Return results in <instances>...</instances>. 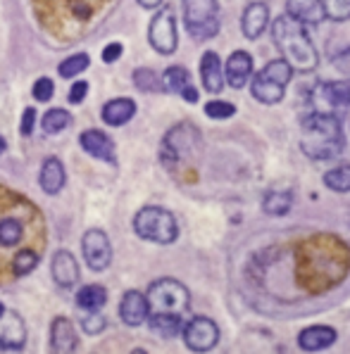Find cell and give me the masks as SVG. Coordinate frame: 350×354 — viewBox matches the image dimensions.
Segmentation results:
<instances>
[{
	"instance_id": "obj_1",
	"label": "cell",
	"mask_w": 350,
	"mask_h": 354,
	"mask_svg": "<svg viewBox=\"0 0 350 354\" xmlns=\"http://www.w3.org/2000/svg\"><path fill=\"white\" fill-rule=\"evenodd\" d=\"M346 148L341 119L336 114L315 112L303 119L300 127V150L310 160H333Z\"/></svg>"
},
{
	"instance_id": "obj_2",
	"label": "cell",
	"mask_w": 350,
	"mask_h": 354,
	"mask_svg": "<svg viewBox=\"0 0 350 354\" xmlns=\"http://www.w3.org/2000/svg\"><path fill=\"white\" fill-rule=\"evenodd\" d=\"M272 38H274L281 57L291 64L293 72H315L320 64V55H317L315 43L310 41L305 24L298 19L281 15L272 24Z\"/></svg>"
},
{
	"instance_id": "obj_3",
	"label": "cell",
	"mask_w": 350,
	"mask_h": 354,
	"mask_svg": "<svg viewBox=\"0 0 350 354\" xmlns=\"http://www.w3.org/2000/svg\"><path fill=\"white\" fill-rule=\"evenodd\" d=\"M291 76L293 69L286 59H272L258 76H253V86H250L253 97L258 102H265V105H277V102L283 100L286 86L291 84Z\"/></svg>"
},
{
	"instance_id": "obj_4",
	"label": "cell",
	"mask_w": 350,
	"mask_h": 354,
	"mask_svg": "<svg viewBox=\"0 0 350 354\" xmlns=\"http://www.w3.org/2000/svg\"><path fill=\"white\" fill-rule=\"evenodd\" d=\"M134 228L143 241L160 245L174 243L179 236L177 219H174L172 212L162 209V207H146V209H141L134 219Z\"/></svg>"
},
{
	"instance_id": "obj_5",
	"label": "cell",
	"mask_w": 350,
	"mask_h": 354,
	"mask_svg": "<svg viewBox=\"0 0 350 354\" xmlns=\"http://www.w3.org/2000/svg\"><path fill=\"white\" fill-rule=\"evenodd\" d=\"M184 19L191 36L207 41L220 31V5L217 0H184Z\"/></svg>"
},
{
	"instance_id": "obj_6",
	"label": "cell",
	"mask_w": 350,
	"mask_h": 354,
	"mask_svg": "<svg viewBox=\"0 0 350 354\" xmlns=\"http://www.w3.org/2000/svg\"><path fill=\"white\" fill-rule=\"evenodd\" d=\"M148 304L155 312H169V314H182L184 309H189L191 295L186 290L184 283L174 279H160L150 286L148 290Z\"/></svg>"
},
{
	"instance_id": "obj_7",
	"label": "cell",
	"mask_w": 350,
	"mask_h": 354,
	"mask_svg": "<svg viewBox=\"0 0 350 354\" xmlns=\"http://www.w3.org/2000/svg\"><path fill=\"white\" fill-rule=\"evenodd\" d=\"M310 105L322 114H341L350 105V81H324L317 84L310 95Z\"/></svg>"
},
{
	"instance_id": "obj_8",
	"label": "cell",
	"mask_w": 350,
	"mask_h": 354,
	"mask_svg": "<svg viewBox=\"0 0 350 354\" xmlns=\"http://www.w3.org/2000/svg\"><path fill=\"white\" fill-rule=\"evenodd\" d=\"M148 38L160 55H172L177 50V17H174L172 8H165L155 15V19L150 21V29H148Z\"/></svg>"
},
{
	"instance_id": "obj_9",
	"label": "cell",
	"mask_w": 350,
	"mask_h": 354,
	"mask_svg": "<svg viewBox=\"0 0 350 354\" xmlns=\"http://www.w3.org/2000/svg\"><path fill=\"white\" fill-rule=\"evenodd\" d=\"M184 342L193 352H210L220 342V328L212 319L195 317L184 326Z\"/></svg>"
},
{
	"instance_id": "obj_10",
	"label": "cell",
	"mask_w": 350,
	"mask_h": 354,
	"mask_svg": "<svg viewBox=\"0 0 350 354\" xmlns=\"http://www.w3.org/2000/svg\"><path fill=\"white\" fill-rule=\"evenodd\" d=\"M84 257H86V264L91 266L93 271H105L112 261V248H110V241L103 231L98 228H91L86 231L84 241Z\"/></svg>"
},
{
	"instance_id": "obj_11",
	"label": "cell",
	"mask_w": 350,
	"mask_h": 354,
	"mask_svg": "<svg viewBox=\"0 0 350 354\" xmlns=\"http://www.w3.org/2000/svg\"><path fill=\"white\" fill-rule=\"evenodd\" d=\"M24 321L15 312H3L0 317V350H21L24 347Z\"/></svg>"
},
{
	"instance_id": "obj_12",
	"label": "cell",
	"mask_w": 350,
	"mask_h": 354,
	"mask_svg": "<svg viewBox=\"0 0 350 354\" xmlns=\"http://www.w3.org/2000/svg\"><path fill=\"white\" fill-rule=\"evenodd\" d=\"M253 74V57L245 50H236L231 57L227 59V67H224V81H227L231 88H243L245 81Z\"/></svg>"
},
{
	"instance_id": "obj_13",
	"label": "cell",
	"mask_w": 350,
	"mask_h": 354,
	"mask_svg": "<svg viewBox=\"0 0 350 354\" xmlns=\"http://www.w3.org/2000/svg\"><path fill=\"white\" fill-rule=\"evenodd\" d=\"M162 91L179 93L186 102H198V91L191 86V76L184 67H169L162 74Z\"/></svg>"
},
{
	"instance_id": "obj_14",
	"label": "cell",
	"mask_w": 350,
	"mask_h": 354,
	"mask_svg": "<svg viewBox=\"0 0 350 354\" xmlns=\"http://www.w3.org/2000/svg\"><path fill=\"white\" fill-rule=\"evenodd\" d=\"M119 314H122V321L127 326H141L150 314V304H148V297L141 295L139 290H129L127 295L122 297V307H119Z\"/></svg>"
},
{
	"instance_id": "obj_15",
	"label": "cell",
	"mask_w": 350,
	"mask_h": 354,
	"mask_svg": "<svg viewBox=\"0 0 350 354\" xmlns=\"http://www.w3.org/2000/svg\"><path fill=\"white\" fill-rule=\"evenodd\" d=\"M53 279L62 288H72L79 283V264H76L72 252H67V250L55 252V257H53Z\"/></svg>"
},
{
	"instance_id": "obj_16",
	"label": "cell",
	"mask_w": 350,
	"mask_h": 354,
	"mask_svg": "<svg viewBox=\"0 0 350 354\" xmlns=\"http://www.w3.org/2000/svg\"><path fill=\"white\" fill-rule=\"evenodd\" d=\"M267 24H270V8H267L265 3H250L243 12V21H240L243 36L250 38V41H255V38L262 36V31L267 29Z\"/></svg>"
},
{
	"instance_id": "obj_17",
	"label": "cell",
	"mask_w": 350,
	"mask_h": 354,
	"mask_svg": "<svg viewBox=\"0 0 350 354\" xmlns=\"http://www.w3.org/2000/svg\"><path fill=\"white\" fill-rule=\"evenodd\" d=\"M336 342V328L331 326H310L303 333L298 335V345L303 347L305 352H320L326 350Z\"/></svg>"
},
{
	"instance_id": "obj_18",
	"label": "cell",
	"mask_w": 350,
	"mask_h": 354,
	"mask_svg": "<svg viewBox=\"0 0 350 354\" xmlns=\"http://www.w3.org/2000/svg\"><path fill=\"white\" fill-rule=\"evenodd\" d=\"M286 15L300 24H320L324 17L322 0H286Z\"/></svg>"
},
{
	"instance_id": "obj_19",
	"label": "cell",
	"mask_w": 350,
	"mask_h": 354,
	"mask_svg": "<svg viewBox=\"0 0 350 354\" xmlns=\"http://www.w3.org/2000/svg\"><path fill=\"white\" fill-rule=\"evenodd\" d=\"M200 79L207 93H222L224 88V72H222V62L217 57V53H205L200 59Z\"/></svg>"
},
{
	"instance_id": "obj_20",
	"label": "cell",
	"mask_w": 350,
	"mask_h": 354,
	"mask_svg": "<svg viewBox=\"0 0 350 354\" xmlns=\"http://www.w3.org/2000/svg\"><path fill=\"white\" fill-rule=\"evenodd\" d=\"M81 148L89 152V155L98 157V160L114 162V143L110 136L103 133V131H86L81 136Z\"/></svg>"
},
{
	"instance_id": "obj_21",
	"label": "cell",
	"mask_w": 350,
	"mask_h": 354,
	"mask_svg": "<svg viewBox=\"0 0 350 354\" xmlns=\"http://www.w3.org/2000/svg\"><path fill=\"white\" fill-rule=\"evenodd\" d=\"M51 342H53V350L55 352H72L76 350V330L74 324L64 317H58L53 321V328H51Z\"/></svg>"
},
{
	"instance_id": "obj_22",
	"label": "cell",
	"mask_w": 350,
	"mask_h": 354,
	"mask_svg": "<svg viewBox=\"0 0 350 354\" xmlns=\"http://www.w3.org/2000/svg\"><path fill=\"white\" fill-rule=\"evenodd\" d=\"M38 181H41V188L46 190L48 195L60 193L62 186H64V167H62V162L55 160V157H48V160L43 162V167H41V176H38Z\"/></svg>"
},
{
	"instance_id": "obj_23",
	"label": "cell",
	"mask_w": 350,
	"mask_h": 354,
	"mask_svg": "<svg viewBox=\"0 0 350 354\" xmlns=\"http://www.w3.org/2000/svg\"><path fill=\"white\" fill-rule=\"evenodd\" d=\"M134 114H136V102L129 100V97H117V100H110L103 107V119L110 127H122Z\"/></svg>"
},
{
	"instance_id": "obj_24",
	"label": "cell",
	"mask_w": 350,
	"mask_h": 354,
	"mask_svg": "<svg viewBox=\"0 0 350 354\" xmlns=\"http://www.w3.org/2000/svg\"><path fill=\"white\" fill-rule=\"evenodd\" d=\"M182 319L179 314H169V312H155L150 317V330L157 333L160 337H177L182 333Z\"/></svg>"
},
{
	"instance_id": "obj_25",
	"label": "cell",
	"mask_w": 350,
	"mask_h": 354,
	"mask_svg": "<svg viewBox=\"0 0 350 354\" xmlns=\"http://www.w3.org/2000/svg\"><path fill=\"white\" fill-rule=\"evenodd\" d=\"M293 207V193L291 190H272V193L265 195V203H262V209L270 216H283L288 214V209Z\"/></svg>"
},
{
	"instance_id": "obj_26",
	"label": "cell",
	"mask_w": 350,
	"mask_h": 354,
	"mask_svg": "<svg viewBox=\"0 0 350 354\" xmlns=\"http://www.w3.org/2000/svg\"><path fill=\"white\" fill-rule=\"evenodd\" d=\"M105 302H107V292L103 286H86L76 295V304L81 309H89V312H98L100 307H105Z\"/></svg>"
},
{
	"instance_id": "obj_27",
	"label": "cell",
	"mask_w": 350,
	"mask_h": 354,
	"mask_svg": "<svg viewBox=\"0 0 350 354\" xmlns=\"http://www.w3.org/2000/svg\"><path fill=\"white\" fill-rule=\"evenodd\" d=\"M38 259H41V254L36 252V250H21L12 257L10 261V271H12V279H19V276H26L31 274V271L38 266Z\"/></svg>"
},
{
	"instance_id": "obj_28",
	"label": "cell",
	"mask_w": 350,
	"mask_h": 354,
	"mask_svg": "<svg viewBox=\"0 0 350 354\" xmlns=\"http://www.w3.org/2000/svg\"><path fill=\"white\" fill-rule=\"evenodd\" d=\"M324 186L336 193H350V165H341L324 174Z\"/></svg>"
},
{
	"instance_id": "obj_29",
	"label": "cell",
	"mask_w": 350,
	"mask_h": 354,
	"mask_svg": "<svg viewBox=\"0 0 350 354\" xmlns=\"http://www.w3.org/2000/svg\"><path fill=\"white\" fill-rule=\"evenodd\" d=\"M43 131L46 133H60V131H64L72 124V117H69V112L64 110H51L43 114Z\"/></svg>"
},
{
	"instance_id": "obj_30",
	"label": "cell",
	"mask_w": 350,
	"mask_h": 354,
	"mask_svg": "<svg viewBox=\"0 0 350 354\" xmlns=\"http://www.w3.org/2000/svg\"><path fill=\"white\" fill-rule=\"evenodd\" d=\"M324 17L333 21H348L350 19V0H322Z\"/></svg>"
},
{
	"instance_id": "obj_31",
	"label": "cell",
	"mask_w": 350,
	"mask_h": 354,
	"mask_svg": "<svg viewBox=\"0 0 350 354\" xmlns=\"http://www.w3.org/2000/svg\"><path fill=\"white\" fill-rule=\"evenodd\" d=\"M134 84L141 91H162V76H157L152 69L141 67L134 72Z\"/></svg>"
},
{
	"instance_id": "obj_32",
	"label": "cell",
	"mask_w": 350,
	"mask_h": 354,
	"mask_svg": "<svg viewBox=\"0 0 350 354\" xmlns=\"http://www.w3.org/2000/svg\"><path fill=\"white\" fill-rule=\"evenodd\" d=\"M86 67H89V55H86V53H79V55L67 57L62 64H60V76L72 79V76H79Z\"/></svg>"
},
{
	"instance_id": "obj_33",
	"label": "cell",
	"mask_w": 350,
	"mask_h": 354,
	"mask_svg": "<svg viewBox=\"0 0 350 354\" xmlns=\"http://www.w3.org/2000/svg\"><path fill=\"white\" fill-rule=\"evenodd\" d=\"M205 114L210 119H229L236 114V107L231 102H224V100H210L205 105Z\"/></svg>"
},
{
	"instance_id": "obj_34",
	"label": "cell",
	"mask_w": 350,
	"mask_h": 354,
	"mask_svg": "<svg viewBox=\"0 0 350 354\" xmlns=\"http://www.w3.org/2000/svg\"><path fill=\"white\" fill-rule=\"evenodd\" d=\"M81 328H84V333H89V335H98L105 330V319H103L98 312H93L89 317L81 319Z\"/></svg>"
},
{
	"instance_id": "obj_35",
	"label": "cell",
	"mask_w": 350,
	"mask_h": 354,
	"mask_svg": "<svg viewBox=\"0 0 350 354\" xmlns=\"http://www.w3.org/2000/svg\"><path fill=\"white\" fill-rule=\"evenodd\" d=\"M53 93H55V86H53V81L51 79H38L36 84H34V97L36 100H41V102H48L53 97Z\"/></svg>"
},
{
	"instance_id": "obj_36",
	"label": "cell",
	"mask_w": 350,
	"mask_h": 354,
	"mask_svg": "<svg viewBox=\"0 0 350 354\" xmlns=\"http://www.w3.org/2000/svg\"><path fill=\"white\" fill-rule=\"evenodd\" d=\"M34 122H36V110L34 107H26L24 117H21V136H31V131H34Z\"/></svg>"
},
{
	"instance_id": "obj_37",
	"label": "cell",
	"mask_w": 350,
	"mask_h": 354,
	"mask_svg": "<svg viewBox=\"0 0 350 354\" xmlns=\"http://www.w3.org/2000/svg\"><path fill=\"white\" fill-rule=\"evenodd\" d=\"M86 93H89V84L86 81H79V84L72 86V91H69V102H81L86 97Z\"/></svg>"
},
{
	"instance_id": "obj_38",
	"label": "cell",
	"mask_w": 350,
	"mask_h": 354,
	"mask_svg": "<svg viewBox=\"0 0 350 354\" xmlns=\"http://www.w3.org/2000/svg\"><path fill=\"white\" fill-rule=\"evenodd\" d=\"M119 55H122V46H119V43H110V46L103 50V59H105L107 64L114 62V59H119Z\"/></svg>"
},
{
	"instance_id": "obj_39",
	"label": "cell",
	"mask_w": 350,
	"mask_h": 354,
	"mask_svg": "<svg viewBox=\"0 0 350 354\" xmlns=\"http://www.w3.org/2000/svg\"><path fill=\"white\" fill-rule=\"evenodd\" d=\"M333 64H336L343 74H350V48H348V50H343L341 55L333 59Z\"/></svg>"
},
{
	"instance_id": "obj_40",
	"label": "cell",
	"mask_w": 350,
	"mask_h": 354,
	"mask_svg": "<svg viewBox=\"0 0 350 354\" xmlns=\"http://www.w3.org/2000/svg\"><path fill=\"white\" fill-rule=\"evenodd\" d=\"M139 3L143 5V8L150 10V8H157V5H162V0H139Z\"/></svg>"
},
{
	"instance_id": "obj_41",
	"label": "cell",
	"mask_w": 350,
	"mask_h": 354,
	"mask_svg": "<svg viewBox=\"0 0 350 354\" xmlns=\"http://www.w3.org/2000/svg\"><path fill=\"white\" fill-rule=\"evenodd\" d=\"M5 148H8V145H5V140H3V136H0V152H5Z\"/></svg>"
},
{
	"instance_id": "obj_42",
	"label": "cell",
	"mask_w": 350,
	"mask_h": 354,
	"mask_svg": "<svg viewBox=\"0 0 350 354\" xmlns=\"http://www.w3.org/2000/svg\"><path fill=\"white\" fill-rule=\"evenodd\" d=\"M3 312H5V307H3V304H0V317H3Z\"/></svg>"
}]
</instances>
